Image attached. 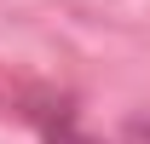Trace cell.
Here are the masks:
<instances>
[{"mask_svg":"<svg viewBox=\"0 0 150 144\" xmlns=\"http://www.w3.org/2000/svg\"><path fill=\"white\" fill-rule=\"evenodd\" d=\"M35 127H40V138L46 144H104V138H93V133H81V121H75L69 109H35Z\"/></svg>","mask_w":150,"mask_h":144,"instance_id":"obj_1","label":"cell"}]
</instances>
